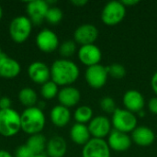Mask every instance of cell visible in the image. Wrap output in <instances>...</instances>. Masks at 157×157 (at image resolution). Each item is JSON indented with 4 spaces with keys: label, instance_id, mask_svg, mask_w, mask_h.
<instances>
[{
    "label": "cell",
    "instance_id": "42",
    "mask_svg": "<svg viewBox=\"0 0 157 157\" xmlns=\"http://www.w3.org/2000/svg\"><path fill=\"white\" fill-rule=\"evenodd\" d=\"M0 98H1V96H0Z\"/></svg>",
    "mask_w": 157,
    "mask_h": 157
},
{
    "label": "cell",
    "instance_id": "7",
    "mask_svg": "<svg viewBox=\"0 0 157 157\" xmlns=\"http://www.w3.org/2000/svg\"><path fill=\"white\" fill-rule=\"evenodd\" d=\"M109 74L107 67L98 63L86 68L85 78L87 85L94 89L102 88L108 81Z\"/></svg>",
    "mask_w": 157,
    "mask_h": 157
},
{
    "label": "cell",
    "instance_id": "38",
    "mask_svg": "<svg viewBox=\"0 0 157 157\" xmlns=\"http://www.w3.org/2000/svg\"><path fill=\"white\" fill-rule=\"evenodd\" d=\"M137 115H138L139 117H144V116H145V112H144V110H141V111H139V112L137 113Z\"/></svg>",
    "mask_w": 157,
    "mask_h": 157
},
{
    "label": "cell",
    "instance_id": "26",
    "mask_svg": "<svg viewBox=\"0 0 157 157\" xmlns=\"http://www.w3.org/2000/svg\"><path fill=\"white\" fill-rule=\"evenodd\" d=\"M59 86L52 80L43 84L40 87V95L45 99H52L58 96Z\"/></svg>",
    "mask_w": 157,
    "mask_h": 157
},
{
    "label": "cell",
    "instance_id": "30",
    "mask_svg": "<svg viewBox=\"0 0 157 157\" xmlns=\"http://www.w3.org/2000/svg\"><path fill=\"white\" fill-rule=\"evenodd\" d=\"M99 105H100V108L101 109L106 112V113H109V114H113L114 111L117 109V107H116V102L115 100L110 98V97H104L100 102H99Z\"/></svg>",
    "mask_w": 157,
    "mask_h": 157
},
{
    "label": "cell",
    "instance_id": "40",
    "mask_svg": "<svg viewBox=\"0 0 157 157\" xmlns=\"http://www.w3.org/2000/svg\"><path fill=\"white\" fill-rule=\"evenodd\" d=\"M33 157H48V156L42 154V155H34V156H33Z\"/></svg>",
    "mask_w": 157,
    "mask_h": 157
},
{
    "label": "cell",
    "instance_id": "39",
    "mask_svg": "<svg viewBox=\"0 0 157 157\" xmlns=\"http://www.w3.org/2000/svg\"><path fill=\"white\" fill-rule=\"evenodd\" d=\"M2 17H3V9H2V7H1V6H0V21H1V19H2Z\"/></svg>",
    "mask_w": 157,
    "mask_h": 157
},
{
    "label": "cell",
    "instance_id": "5",
    "mask_svg": "<svg viewBox=\"0 0 157 157\" xmlns=\"http://www.w3.org/2000/svg\"><path fill=\"white\" fill-rule=\"evenodd\" d=\"M111 124L114 130L129 133L132 132L133 130L137 127L138 119L134 113L125 109L117 108V109L112 114Z\"/></svg>",
    "mask_w": 157,
    "mask_h": 157
},
{
    "label": "cell",
    "instance_id": "14",
    "mask_svg": "<svg viewBox=\"0 0 157 157\" xmlns=\"http://www.w3.org/2000/svg\"><path fill=\"white\" fill-rule=\"evenodd\" d=\"M28 75L33 83L42 86L51 79V68L42 62H33L28 67Z\"/></svg>",
    "mask_w": 157,
    "mask_h": 157
},
{
    "label": "cell",
    "instance_id": "36",
    "mask_svg": "<svg viewBox=\"0 0 157 157\" xmlns=\"http://www.w3.org/2000/svg\"><path fill=\"white\" fill-rule=\"evenodd\" d=\"M71 3L77 7H81V6H86L88 3V1L87 0H73V1H71Z\"/></svg>",
    "mask_w": 157,
    "mask_h": 157
},
{
    "label": "cell",
    "instance_id": "18",
    "mask_svg": "<svg viewBox=\"0 0 157 157\" xmlns=\"http://www.w3.org/2000/svg\"><path fill=\"white\" fill-rule=\"evenodd\" d=\"M21 71V66L17 61L7 56L6 53L0 58V77L12 79L17 77Z\"/></svg>",
    "mask_w": 157,
    "mask_h": 157
},
{
    "label": "cell",
    "instance_id": "16",
    "mask_svg": "<svg viewBox=\"0 0 157 157\" xmlns=\"http://www.w3.org/2000/svg\"><path fill=\"white\" fill-rule=\"evenodd\" d=\"M122 102L125 109L137 114L139 111L144 110L145 106V100L144 95L135 89H130L126 91L122 98Z\"/></svg>",
    "mask_w": 157,
    "mask_h": 157
},
{
    "label": "cell",
    "instance_id": "11",
    "mask_svg": "<svg viewBox=\"0 0 157 157\" xmlns=\"http://www.w3.org/2000/svg\"><path fill=\"white\" fill-rule=\"evenodd\" d=\"M50 8L47 1L43 0H33L27 3L26 12L28 17L30 19L33 25H40L46 17V14Z\"/></svg>",
    "mask_w": 157,
    "mask_h": 157
},
{
    "label": "cell",
    "instance_id": "28",
    "mask_svg": "<svg viewBox=\"0 0 157 157\" xmlns=\"http://www.w3.org/2000/svg\"><path fill=\"white\" fill-rule=\"evenodd\" d=\"M76 52V43L75 40H65L59 46V53L65 59L73 56Z\"/></svg>",
    "mask_w": 157,
    "mask_h": 157
},
{
    "label": "cell",
    "instance_id": "35",
    "mask_svg": "<svg viewBox=\"0 0 157 157\" xmlns=\"http://www.w3.org/2000/svg\"><path fill=\"white\" fill-rule=\"evenodd\" d=\"M121 3L126 7H129V6H135L137 4H139L140 1L139 0H123V1H121Z\"/></svg>",
    "mask_w": 157,
    "mask_h": 157
},
{
    "label": "cell",
    "instance_id": "22",
    "mask_svg": "<svg viewBox=\"0 0 157 157\" xmlns=\"http://www.w3.org/2000/svg\"><path fill=\"white\" fill-rule=\"evenodd\" d=\"M70 138L75 144L84 146L91 139V134L87 125L75 123L70 130Z\"/></svg>",
    "mask_w": 157,
    "mask_h": 157
},
{
    "label": "cell",
    "instance_id": "31",
    "mask_svg": "<svg viewBox=\"0 0 157 157\" xmlns=\"http://www.w3.org/2000/svg\"><path fill=\"white\" fill-rule=\"evenodd\" d=\"M33 153L29 150V148L26 144H22L17 146L15 151V157H33Z\"/></svg>",
    "mask_w": 157,
    "mask_h": 157
},
{
    "label": "cell",
    "instance_id": "20",
    "mask_svg": "<svg viewBox=\"0 0 157 157\" xmlns=\"http://www.w3.org/2000/svg\"><path fill=\"white\" fill-rule=\"evenodd\" d=\"M50 118L54 126L58 128H63L71 121V112L68 108L59 104L52 109L50 112Z\"/></svg>",
    "mask_w": 157,
    "mask_h": 157
},
{
    "label": "cell",
    "instance_id": "33",
    "mask_svg": "<svg viewBox=\"0 0 157 157\" xmlns=\"http://www.w3.org/2000/svg\"><path fill=\"white\" fill-rule=\"evenodd\" d=\"M148 109L153 114L157 115V97L152 98L148 101Z\"/></svg>",
    "mask_w": 157,
    "mask_h": 157
},
{
    "label": "cell",
    "instance_id": "13",
    "mask_svg": "<svg viewBox=\"0 0 157 157\" xmlns=\"http://www.w3.org/2000/svg\"><path fill=\"white\" fill-rule=\"evenodd\" d=\"M77 56L79 61L86 66L89 67L92 65L98 64L102 59L101 50L95 44H88L80 46Z\"/></svg>",
    "mask_w": 157,
    "mask_h": 157
},
{
    "label": "cell",
    "instance_id": "41",
    "mask_svg": "<svg viewBox=\"0 0 157 157\" xmlns=\"http://www.w3.org/2000/svg\"><path fill=\"white\" fill-rule=\"evenodd\" d=\"M4 54H5V53L3 52V51H2V49H1V47H0V58H1Z\"/></svg>",
    "mask_w": 157,
    "mask_h": 157
},
{
    "label": "cell",
    "instance_id": "9",
    "mask_svg": "<svg viewBox=\"0 0 157 157\" xmlns=\"http://www.w3.org/2000/svg\"><path fill=\"white\" fill-rule=\"evenodd\" d=\"M36 45L42 52L52 53L60 46L59 38L54 31L49 29H43L37 34Z\"/></svg>",
    "mask_w": 157,
    "mask_h": 157
},
{
    "label": "cell",
    "instance_id": "4",
    "mask_svg": "<svg viewBox=\"0 0 157 157\" xmlns=\"http://www.w3.org/2000/svg\"><path fill=\"white\" fill-rule=\"evenodd\" d=\"M32 22L26 16H18L13 18L9 25V35L16 43L25 42L32 31Z\"/></svg>",
    "mask_w": 157,
    "mask_h": 157
},
{
    "label": "cell",
    "instance_id": "2",
    "mask_svg": "<svg viewBox=\"0 0 157 157\" xmlns=\"http://www.w3.org/2000/svg\"><path fill=\"white\" fill-rule=\"evenodd\" d=\"M21 117V130L30 135L39 134L42 132L46 124V118L43 110L39 109L37 106L27 108Z\"/></svg>",
    "mask_w": 157,
    "mask_h": 157
},
{
    "label": "cell",
    "instance_id": "32",
    "mask_svg": "<svg viewBox=\"0 0 157 157\" xmlns=\"http://www.w3.org/2000/svg\"><path fill=\"white\" fill-rule=\"evenodd\" d=\"M11 99L8 97H1L0 98V110L11 109Z\"/></svg>",
    "mask_w": 157,
    "mask_h": 157
},
{
    "label": "cell",
    "instance_id": "6",
    "mask_svg": "<svg viewBox=\"0 0 157 157\" xmlns=\"http://www.w3.org/2000/svg\"><path fill=\"white\" fill-rule=\"evenodd\" d=\"M126 6L121 1L108 2L101 11V20L107 26L120 24L126 16Z\"/></svg>",
    "mask_w": 157,
    "mask_h": 157
},
{
    "label": "cell",
    "instance_id": "25",
    "mask_svg": "<svg viewBox=\"0 0 157 157\" xmlns=\"http://www.w3.org/2000/svg\"><path fill=\"white\" fill-rule=\"evenodd\" d=\"M74 119L76 123L86 124L89 123L90 121L93 119V109L86 105H83L78 107L74 113Z\"/></svg>",
    "mask_w": 157,
    "mask_h": 157
},
{
    "label": "cell",
    "instance_id": "24",
    "mask_svg": "<svg viewBox=\"0 0 157 157\" xmlns=\"http://www.w3.org/2000/svg\"><path fill=\"white\" fill-rule=\"evenodd\" d=\"M17 98H18L19 102L27 108L35 107L38 101V95L36 91L30 87L22 88L18 92Z\"/></svg>",
    "mask_w": 157,
    "mask_h": 157
},
{
    "label": "cell",
    "instance_id": "34",
    "mask_svg": "<svg viewBox=\"0 0 157 157\" xmlns=\"http://www.w3.org/2000/svg\"><path fill=\"white\" fill-rule=\"evenodd\" d=\"M151 86L153 91L155 92V94L157 97V71L153 75L152 78H151Z\"/></svg>",
    "mask_w": 157,
    "mask_h": 157
},
{
    "label": "cell",
    "instance_id": "8",
    "mask_svg": "<svg viewBox=\"0 0 157 157\" xmlns=\"http://www.w3.org/2000/svg\"><path fill=\"white\" fill-rule=\"evenodd\" d=\"M110 151L105 139L91 138L83 146L82 157H110Z\"/></svg>",
    "mask_w": 157,
    "mask_h": 157
},
{
    "label": "cell",
    "instance_id": "23",
    "mask_svg": "<svg viewBox=\"0 0 157 157\" xmlns=\"http://www.w3.org/2000/svg\"><path fill=\"white\" fill-rule=\"evenodd\" d=\"M25 144L29 148V150L33 153L34 155H42V153L46 149L47 140L46 137L41 133L34 134V135H30L28 138Z\"/></svg>",
    "mask_w": 157,
    "mask_h": 157
},
{
    "label": "cell",
    "instance_id": "21",
    "mask_svg": "<svg viewBox=\"0 0 157 157\" xmlns=\"http://www.w3.org/2000/svg\"><path fill=\"white\" fill-rule=\"evenodd\" d=\"M46 151L48 157H63L67 152L66 141L61 136H53L47 142Z\"/></svg>",
    "mask_w": 157,
    "mask_h": 157
},
{
    "label": "cell",
    "instance_id": "19",
    "mask_svg": "<svg viewBox=\"0 0 157 157\" xmlns=\"http://www.w3.org/2000/svg\"><path fill=\"white\" fill-rule=\"evenodd\" d=\"M57 98L60 102V105L69 109L76 106L79 103L81 99V93L76 87L68 86H63L59 90Z\"/></svg>",
    "mask_w": 157,
    "mask_h": 157
},
{
    "label": "cell",
    "instance_id": "27",
    "mask_svg": "<svg viewBox=\"0 0 157 157\" xmlns=\"http://www.w3.org/2000/svg\"><path fill=\"white\" fill-rule=\"evenodd\" d=\"M63 17V13L59 7L50 6L46 14L45 20H47V22L52 25H57L62 21Z\"/></svg>",
    "mask_w": 157,
    "mask_h": 157
},
{
    "label": "cell",
    "instance_id": "17",
    "mask_svg": "<svg viewBox=\"0 0 157 157\" xmlns=\"http://www.w3.org/2000/svg\"><path fill=\"white\" fill-rule=\"evenodd\" d=\"M132 141L141 147H147L154 144L155 140V132L146 126H137L131 135Z\"/></svg>",
    "mask_w": 157,
    "mask_h": 157
},
{
    "label": "cell",
    "instance_id": "10",
    "mask_svg": "<svg viewBox=\"0 0 157 157\" xmlns=\"http://www.w3.org/2000/svg\"><path fill=\"white\" fill-rule=\"evenodd\" d=\"M87 127L92 138L105 139L109 135L110 132L112 131L111 121H109V118L103 115L93 117Z\"/></svg>",
    "mask_w": 157,
    "mask_h": 157
},
{
    "label": "cell",
    "instance_id": "29",
    "mask_svg": "<svg viewBox=\"0 0 157 157\" xmlns=\"http://www.w3.org/2000/svg\"><path fill=\"white\" fill-rule=\"evenodd\" d=\"M107 67V71L109 75H110L111 77H114L116 79H121L126 75V68L123 64L115 63L112 64H109Z\"/></svg>",
    "mask_w": 157,
    "mask_h": 157
},
{
    "label": "cell",
    "instance_id": "12",
    "mask_svg": "<svg viewBox=\"0 0 157 157\" xmlns=\"http://www.w3.org/2000/svg\"><path fill=\"white\" fill-rule=\"evenodd\" d=\"M98 29L92 24H83L76 28L74 32V40L75 43L83 45L94 44L98 38Z\"/></svg>",
    "mask_w": 157,
    "mask_h": 157
},
{
    "label": "cell",
    "instance_id": "3",
    "mask_svg": "<svg viewBox=\"0 0 157 157\" xmlns=\"http://www.w3.org/2000/svg\"><path fill=\"white\" fill-rule=\"evenodd\" d=\"M21 130V117L15 109L0 110V135L9 138L17 135Z\"/></svg>",
    "mask_w": 157,
    "mask_h": 157
},
{
    "label": "cell",
    "instance_id": "15",
    "mask_svg": "<svg viewBox=\"0 0 157 157\" xmlns=\"http://www.w3.org/2000/svg\"><path fill=\"white\" fill-rule=\"evenodd\" d=\"M107 143L110 148L115 152H125L130 149L132 145V138L128 133L112 129L108 136Z\"/></svg>",
    "mask_w": 157,
    "mask_h": 157
},
{
    "label": "cell",
    "instance_id": "1",
    "mask_svg": "<svg viewBox=\"0 0 157 157\" xmlns=\"http://www.w3.org/2000/svg\"><path fill=\"white\" fill-rule=\"evenodd\" d=\"M80 75L79 67L68 59H58L51 66V80L58 86H68L76 82Z\"/></svg>",
    "mask_w": 157,
    "mask_h": 157
},
{
    "label": "cell",
    "instance_id": "37",
    "mask_svg": "<svg viewBox=\"0 0 157 157\" xmlns=\"http://www.w3.org/2000/svg\"><path fill=\"white\" fill-rule=\"evenodd\" d=\"M0 157H14L9 152L6 150H0Z\"/></svg>",
    "mask_w": 157,
    "mask_h": 157
}]
</instances>
